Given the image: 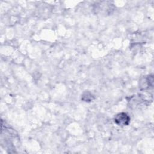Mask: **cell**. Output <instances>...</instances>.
<instances>
[{"label":"cell","mask_w":154,"mask_h":154,"mask_svg":"<svg viewBox=\"0 0 154 154\" xmlns=\"http://www.w3.org/2000/svg\"><path fill=\"white\" fill-rule=\"evenodd\" d=\"M114 122L119 126H126L130 122V117L126 113L121 112L115 117Z\"/></svg>","instance_id":"obj_1"}]
</instances>
